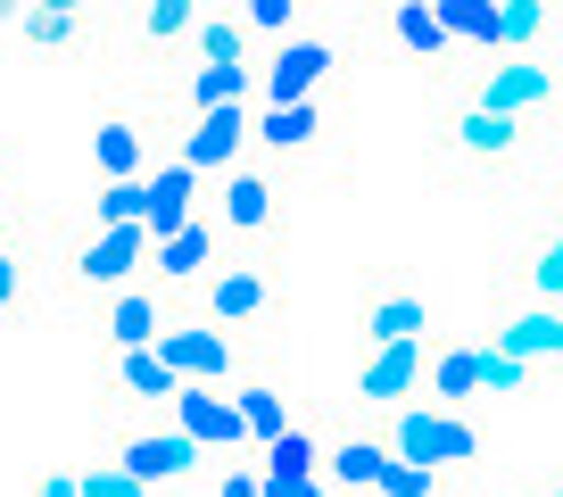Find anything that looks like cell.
Returning a JSON list of instances; mask_svg holds the SVG:
<instances>
[{"label":"cell","mask_w":563,"mask_h":497,"mask_svg":"<svg viewBox=\"0 0 563 497\" xmlns=\"http://www.w3.org/2000/svg\"><path fill=\"white\" fill-rule=\"evenodd\" d=\"M191 51H199V58H232V67H241L249 18H241V9H216V18H199V25H191Z\"/></svg>","instance_id":"83f0119b"},{"label":"cell","mask_w":563,"mask_h":497,"mask_svg":"<svg viewBox=\"0 0 563 497\" xmlns=\"http://www.w3.org/2000/svg\"><path fill=\"white\" fill-rule=\"evenodd\" d=\"M389 34H398V51H415V58H448V18H440V0H398L389 9Z\"/></svg>","instance_id":"ffe728a7"},{"label":"cell","mask_w":563,"mask_h":497,"mask_svg":"<svg viewBox=\"0 0 563 497\" xmlns=\"http://www.w3.org/2000/svg\"><path fill=\"white\" fill-rule=\"evenodd\" d=\"M18 299H25V257H18V248H0V316H9Z\"/></svg>","instance_id":"836d02e7"},{"label":"cell","mask_w":563,"mask_h":497,"mask_svg":"<svg viewBox=\"0 0 563 497\" xmlns=\"http://www.w3.org/2000/svg\"><path fill=\"white\" fill-rule=\"evenodd\" d=\"M18 34L34 42V51H84V42H91V18H67V9H42V0H34Z\"/></svg>","instance_id":"484cf974"},{"label":"cell","mask_w":563,"mask_h":497,"mask_svg":"<svg viewBox=\"0 0 563 497\" xmlns=\"http://www.w3.org/2000/svg\"><path fill=\"white\" fill-rule=\"evenodd\" d=\"M257 133V124H241V108H208V117H191V142H183V166H232L241 158V142Z\"/></svg>","instance_id":"4fadbf2b"},{"label":"cell","mask_w":563,"mask_h":497,"mask_svg":"<svg viewBox=\"0 0 563 497\" xmlns=\"http://www.w3.org/2000/svg\"><path fill=\"white\" fill-rule=\"evenodd\" d=\"M158 349L175 356L183 382H216V373H232V340H224V332H199V323H175V316H166Z\"/></svg>","instance_id":"30bf717a"},{"label":"cell","mask_w":563,"mask_h":497,"mask_svg":"<svg viewBox=\"0 0 563 497\" xmlns=\"http://www.w3.org/2000/svg\"><path fill=\"white\" fill-rule=\"evenodd\" d=\"M191 25H199V0H141L133 9V42L150 58H166L175 42H191Z\"/></svg>","instance_id":"e0dca14e"},{"label":"cell","mask_w":563,"mask_h":497,"mask_svg":"<svg viewBox=\"0 0 563 497\" xmlns=\"http://www.w3.org/2000/svg\"><path fill=\"white\" fill-rule=\"evenodd\" d=\"M224 224L232 232H274L282 224V183L274 175H232L224 183Z\"/></svg>","instance_id":"9a60e30c"},{"label":"cell","mask_w":563,"mask_h":497,"mask_svg":"<svg viewBox=\"0 0 563 497\" xmlns=\"http://www.w3.org/2000/svg\"><path fill=\"white\" fill-rule=\"evenodd\" d=\"M440 18L473 51H506V0H440Z\"/></svg>","instance_id":"603a6c76"},{"label":"cell","mask_w":563,"mask_h":497,"mask_svg":"<svg viewBox=\"0 0 563 497\" xmlns=\"http://www.w3.org/2000/svg\"><path fill=\"white\" fill-rule=\"evenodd\" d=\"M323 75H332V42H290V34H282V51L265 58V100H274V108L316 100Z\"/></svg>","instance_id":"52a82bcc"},{"label":"cell","mask_w":563,"mask_h":497,"mask_svg":"<svg viewBox=\"0 0 563 497\" xmlns=\"http://www.w3.org/2000/svg\"><path fill=\"white\" fill-rule=\"evenodd\" d=\"M91 166H100V183H133L141 175V117H108L91 133Z\"/></svg>","instance_id":"44dd1931"},{"label":"cell","mask_w":563,"mask_h":497,"mask_svg":"<svg viewBox=\"0 0 563 497\" xmlns=\"http://www.w3.org/2000/svg\"><path fill=\"white\" fill-rule=\"evenodd\" d=\"M489 390V349H431V398L464 407V398Z\"/></svg>","instance_id":"2e32d148"},{"label":"cell","mask_w":563,"mask_h":497,"mask_svg":"<svg viewBox=\"0 0 563 497\" xmlns=\"http://www.w3.org/2000/svg\"><path fill=\"white\" fill-rule=\"evenodd\" d=\"M241 415H249V431H257L265 448H274L282 431H290V407H282V390H274V382H249V390H241Z\"/></svg>","instance_id":"f546056e"},{"label":"cell","mask_w":563,"mask_h":497,"mask_svg":"<svg viewBox=\"0 0 563 497\" xmlns=\"http://www.w3.org/2000/svg\"><path fill=\"white\" fill-rule=\"evenodd\" d=\"M34 497H84V473H42Z\"/></svg>","instance_id":"d590c367"},{"label":"cell","mask_w":563,"mask_h":497,"mask_svg":"<svg viewBox=\"0 0 563 497\" xmlns=\"http://www.w3.org/2000/svg\"><path fill=\"white\" fill-rule=\"evenodd\" d=\"M216 257V232L208 224H183L158 241V283H199V266Z\"/></svg>","instance_id":"d4e9b609"},{"label":"cell","mask_w":563,"mask_h":497,"mask_svg":"<svg viewBox=\"0 0 563 497\" xmlns=\"http://www.w3.org/2000/svg\"><path fill=\"white\" fill-rule=\"evenodd\" d=\"M91 224H150V183H100Z\"/></svg>","instance_id":"f1b7e54d"},{"label":"cell","mask_w":563,"mask_h":497,"mask_svg":"<svg viewBox=\"0 0 563 497\" xmlns=\"http://www.w3.org/2000/svg\"><path fill=\"white\" fill-rule=\"evenodd\" d=\"M42 9H67V18H100L108 0H42Z\"/></svg>","instance_id":"8d00e7d4"},{"label":"cell","mask_w":563,"mask_h":497,"mask_svg":"<svg viewBox=\"0 0 563 497\" xmlns=\"http://www.w3.org/2000/svg\"><path fill=\"white\" fill-rule=\"evenodd\" d=\"M431 382V340H389V349L365 356V373H356V407H406V398Z\"/></svg>","instance_id":"5b68a950"},{"label":"cell","mask_w":563,"mask_h":497,"mask_svg":"<svg viewBox=\"0 0 563 497\" xmlns=\"http://www.w3.org/2000/svg\"><path fill=\"white\" fill-rule=\"evenodd\" d=\"M389 448L415 456V464H448V473H464V464L481 456L473 423H456V415H440V407H406L398 423H389Z\"/></svg>","instance_id":"3957f363"},{"label":"cell","mask_w":563,"mask_h":497,"mask_svg":"<svg viewBox=\"0 0 563 497\" xmlns=\"http://www.w3.org/2000/svg\"><path fill=\"white\" fill-rule=\"evenodd\" d=\"M158 332H166V307L150 299V290H117V299H108V316H100L108 356H124V349H158Z\"/></svg>","instance_id":"9c48e42d"},{"label":"cell","mask_w":563,"mask_h":497,"mask_svg":"<svg viewBox=\"0 0 563 497\" xmlns=\"http://www.w3.org/2000/svg\"><path fill=\"white\" fill-rule=\"evenodd\" d=\"M25 9H34V0H0V25H25Z\"/></svg>","instance_id":"f35d334b"},{"label":"cell","mask_w":563,"mask_h":497,"mask_svg":"<svg viewBox=\"0 0 563 497\" xmlns=\"http://www.w3.org/2000/svg\"><path fill=\"white\" fill-rule=\"evenodd\" d=\"M389 456H398L389 440H340V448H332V481H340V489H356V497H365V489H382Z\"/></svg>","instance_id":"cb8c5ba5"},{"label":"cell","mask_w":563,"mask_h":497,"mask_svg":"<svg viewBox=\"0 0 563 497\" xmlns=\"http://www.w3.org/2000/svg\"><path fill=\"white\" fill-rule=\"evenodd\" d=\"M84 497H150V481L124 464H84Z\"/></svg>","instance_id":"4dcf8cb0"},{"label":"cell","mask_w":563,"mask_h":497,"mask_svg":"<svg viewBox=\"0 0 563 497\" xmlns=\"http://www.w3.org/2000/svg\"><path fill=\"white\" fill-rule=\"evenodd\" d=\"M440 150L456 166H489V175H497V166H514L530 150V124L514 117V108L464 100V108H448V117H440Z\"/></svg>","instance_id":"6da1fadb"},{"label":"cell","mask_w":563,"mask_h":497,"mask_svg":"<svg viewBox=\"0 0 563 497\" xmlns=\"http://www.w3.org/2000/svg\"><path fill=\"white\" fill-rule=\"evenodd\" d=\"M191 175H199V166H175V175L150 183V232H158V241L191 224Z\"/></svg>","instance_id":"4316f807"},{"label":"cell","mask_w":563,"mask_h":497,"mask_svg":"<svg viewBox=\"0 0 563 497\" xmlns=\"http://www.w3.org/2000/svg\"><path fill=\"white\" fill-rule=\"evenodd\" d=\"M216 497H265V489H257V481H241V473H224V489H216Z\"/></svg>","instance_id":"74e56055"},{"label":"cell","mask_w":563,"mask_h":497,"mask_svg":"<svg viewBox=\"0 0 563 497\" xmlns=\"http://www.w3.org/2000/svg\"><path fill=\"white\" fill-rule=\"evenodd\" d=\"M241 91H249V67H232V58H199L191 84H183V108H191V117H208V108H241Z\"/></svg>","instance_id":"7402d4cb"},{"label":"cell","mask_w":563,"mask_h":497,"mask_svg":"<svg viewBox=\"0 0 563 497\" xmlns=\"http://www.w3.org/2000/svg\"><path fill=\"white\" fill-rule=\"evenodd\" d=\"M530 283H539V299H555V290H563V248H547L539 266H530Z\"/></svg>","instance_id":"e575fe53"},{"label":"cell","mask_w":563,"mask_h":497,"mask_svg":"<svg viewBox=\"0 0 563 497\" xmlns=\"http://www.w3.org/2000/svg\"><path fill=\"white\" fill-rule=\"evenodd\" d=\"M175 415H183V431H191V440H208V448H232V440L249 431V415L224 407L208 382H183V390H175Z\"/></svg>","instance_id":"8fae6325"},{"label":"cell","mask_w":563,"mask_h":497,"mask_svg":"<svg viewBox=\"0 0 563 497\" xmlns=\"http://www.w3.org/2000/svg\"><path fill=\"white\" fill-rule=\"evenodd\" d=\"M555 100H563V84H555Z\"/></svg>","instance_id":"60d3db41"},{"label":"cell","mask_w":563,"mask_h":497,"mask_svg":"<svg viewBox=\"0 0 563 497\" xmlns=\"http://www.w3.org/2000/svg\"><path fill=\"white\" fill-rule=\"evenodd\" d=\"M489 349H506V356H522V365H530V356H555V365H563V307H555V299H547V307H530V316H514V323H497V332H489Z\"/></svg>","instance_id":"7c38bea8"},{"label":"cell","mask_w":563,"mask_h":497,"mask_svg":"<svg viewBox=\"0 0 563 497\" xmlns=\"http://www.w3.org/2000/svg\"><path fill=\"white\" fill-rule=\"evenodd\" d=\"M0 208H9V183H0Z\"/></svg>","instance_id":"ab89813d"},{"label":"cell","mask_w":563,"mask_h":497,"mask_svg":"<svg viewBox=\"0 0 563 497\" xmlns=\"http://www.w3.org/2000/svg\"><path fill=\"white\" fill-rule=\"evenodd\" d=\"M431 332V307H422V290H373L365 299V316H356V340L365 349H389V340H422Z\"/></svg>","instance_id":"ba28073f"},{"label":"cell","mask_w":563,"mask_h":497,"mask_svg":"<svg viewBox=\"0 0 563 497\" xmlns=\"http://www.w3.org/2000/svg\"><path fill=\"white\" fill-rule=\"evenodd\" d=\"M117 464L141 473L150 489H183V481H199V440H191V431H124Z\"/></svg>","instance_id":"8992f818"},{"label":"cell","mask_w":563,"mask_h":497,"mask_svg":"<svg viewBox=\"0 0 563 497\" xmlns=\"http://www.w3.org/2000/svg\"><path fill=\"white\" fill-rule=\"evenodd\" d=\"M473 100H489V108H514V117H522V108L555 100V75H547V67H522V58H514V67L481 75V84H473Z\"/></svg>","instance_id":"ac0fdd59"},{"label":"cell","mask_w":563,"mask_h":497,"mask_svg":"<svg viewBox=\"0 0 563 497\" xmlns=\"http://www.w3.org/2000/svg\"><path fill=\"white\" fill-rule=\"evenodd\" d=\"M141 257H150V224H91L58 266H67V290H100V299H117V290H133Z\"/></svg>","instance_id":"7a4b0ae2"},{"label":"cell","mask_w":563,"mask_h":497,"mask_svg":"<svg viewBox=\"0 0 563 497\" xmlns=\"http://www.w3.org/2000/svg\"><path fill=\"white\" fill-rule=\"evenodd\" d=\"M249 34H290V18H299V0H241Z\"/></svg>","instance_id":"d6a6232c"},{"label":"cell","mask_w":563,"mask_h":497,"mask_svg":"<svg viewBox=\"0 0 563 497\" xmlns=\"http://www.w3.org/2000/svg\"><path fill=\"white\" fill-rule=\"evenodd\" d=\"M199 316L224 323V332H249V323L274 316V274L257 266V257H232L224 274H208V290H199Z\"/></svg>","instance_id":"277c9868"},{"label":"cell","mask_w":563,"mask_h":497,"mask_svg":"<svg viewBox=\"0 0 563 497\" xmlns=\"http://www.w3.org/2000/svg\"><path fill=\"white\" fill-rule=\"evenodd\" d=\"M547 25V0H506V51H530Z\"/></svg>","instance_id":"1f68e13d"},{"label":"cell","mask_w":563,"mask_h":497,"mask_svg":"<svg viewBox=\"0 0 563 497\" xmlns=\"http://www.w3.org/2000/svg\"><path fill=\"white\" fill-rule=\"evenodd\" d=\"M257 142L274 150V158H307V150L323 142V117H316V100H290V108H265V124H257Z\"/></svg>","instance_id":"d6986e66"},{"label":"cell","mask_w":563,"mask_h":497,"mask_svg":"<svg viewBox=\"0 0 563 497\" xmlns=\"http://www.w3.org/2000/svg\"><path fill=\"white\" fill-rule=\"evenodd\" d=\"M108 382H117V398H175L183 390V373L166 349H124L117 365H108Z\"/></svg>","instance_id":"5bb4252c"}]
</instances>
